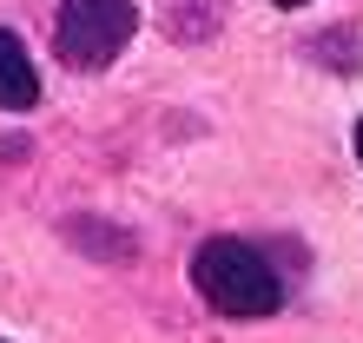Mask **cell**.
I'll return each mask as SVG.
<instances>
[{
    "mask_svg": "<svg viewBox=\"0 0 363 343\" xmlns=\"http://www.w3.org/2000/svg\"><path fill=\"white\" fill-rule=\"evenodd\" d=\"M133 33H139V7L133 0H67V7H60V27H53L60 60L79 67V73L113 67Z\"/></svg>",
    "mask_w": 363,
    "mask_h": 343,
    "instance_id": "7a4b0ae2",
    "label": "cell"
},
{
    "mask_svg": "<svg viewBox=\"0 0 363 343\" xmlns=\"http://www.w3.org/2000/svg\"><path fill=\"white\" fill-rule=\"evenodd\" d=\"M271 7H311V0H271Z\"/></svg>",
    "mask_w": 363,
    "mask_h": 343,
    "instance_id": "277c9868",
    "label": "cell"
},
{
    "mask_svg": "<svg viewBox=\"0 0 363 343\" xmlns=\"http://www.w3.org/2000/svg\"><path fill=\"white\" fill-rule=\"evenodd\" d=\"M0 106L7 113H33L40 106V73H33V53L27 40L0 27Z\"/></svg>",
    "mask_w": 363,
    "mask_h": 343,
    "instance_id": "3957f363",
    "label": "cell"
},
{
    "mask_svg": "<svg viewBox=\"0 0 363 343\" xmlns=\"http://www.w3.org/2000/svg\"><path fill=\"white\" fill-rule=\"evenodd\" d=\"M191 284L205 291V304L218 310V317H271L277 304H284L277 271L264 264V251L245 244V238L199 244V257H191Z\"/></svg>",
    "mask_w": 363,
    "mask_h": 343,
    "instance_id": "6da1fadb",
    "label": "cell"
}]
</instances>
